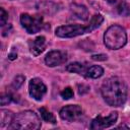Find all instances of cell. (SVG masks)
<instances>
[{
    "instance_id": "6da1fadb",
    "label": "cell",
    "mask_w": 130,
    "mask_h": 130,
    "mask_svg": "<svg viewBox=\"0 0 130 130\" xmlns=\"http://www.w3.org/2000/svg\"><path fill=\"white\" fill-rule=\"evenodd\" d=\"M102 95L106 103L113 107L122 106L127 99V85L119 77H110L102 85Z\"/></svg>"
},
{
    "instance_id": "7a4b0ae2",
    "label": "cell",
    "mask_w": 130,
    "mask_h": 130,
    "mask_svg": "<svg viewBox=\"0 0 130 130\" xmlns=\"http://www.w3.org/2000/svg\"><path fill=\"white\" fill-rule=\"evenodd\" d=\"M103 21H104V17L101 14H95L91 17L87 25H80V24L61 25L56 28L55 34L59 38H74V37L92 31L93 29L98 28Z\"/></svg>"
},
{
    "instance_id": "3957f363",
    "label": "cell",
    "mask_w": 130,
    "mask_h": 130,
    "mask_svg": "<svg viewBox=\"0 0 130 130\" xmlns=\"http://www.w3.org/2000/svg\"><path fill=\"white\" fill-rule=\"evenodd\" d=\"M40 127L41 120L32 111H23L14 115L12 122L8 126V128L12 130H37Z\"/></svg>"
},
{
    "instance_id": "277c9868",
    "label": "cell",
    "mask_w": 130,
    "mask_h": 130,
    "mask_svg": "<svg viewBox=\"0 0 130 130\" xmlns=\"http://www.w3.org/2000/svg\"><path fill=\"white\" fill-rule=\"evenodd\" d=\"M127 42V34L120 25L110 26L104 35V44L110 50H118Z\"/></svg>"
},
{
    "instance_id": "5b68a950",
    "label": "cell",
    "mask_w": 130,
    "mask_h": 130,
    "mask_svg": "<svg viewBox=\"0 0 130 130\" xmlns=\"http://www.w3.org/2000/svg\"><path fill=\"white\" fill-rule=\"evenodd\" d=\"M20 22L28 34H36L43 26V17L39 15L31 16L27 13H22L20 15Z\"/></svg>"
},
{
    "instance_id": "8992f818",
    "label": "cell",
    "mask_w": 130,
    "mask_h": 130,
    "mask_svg": "<svg viewBox=\"0 0 130 130\" xmlns=\"http://www.w3.org/2000/svg\"><path fill=\"white\" fill-rule=\"evenodd\" d=\"M28 91L32 99L41 101L47 92V86L40 78H32L28 83Z\"/></svg>"
},
{
    "instance_id": "52a82bcc",
    "label": "cell",
    "mask_w": 130,
    "mask_h": 130,
    "mask_svg": "<svg viewBox=\"0 0 130 130\" xmlns=\"http://www.w3.org/2000/svg\"><path fill=\"white\" fill-rule=\"evenodd\" d=\"M118 118V113L117 112H112L110 113L109 116L107 117H102L101 115L98 116L96 118H94L91 121L90 124V128L91 129H104V128H108L112 125H114L117 121Z\"/></svg>"
},
{
    "instance_id": "ba28073f",
    "label": "cell",
    "mask_w": 130,
    "mask_h": 130,
    "mask_svg": "<svg viewBox=\"0 0 130 130\" xmlns=\"http://www.w3.org/2000/svg\"><path fill=\"white\" fill-rule=\"evenodd\" d=\"M59 114L62 120L73 122V121H76L82 115V109L77 105H69L62 108Z\"/></svg>"
},
{
    "instance_id": "9c48e42d",
    "label": "cell",
    "mask_w": 130,
    "mask_h": 130,
    "mask_svg": "<svg viewBox=\"0 0 130 130\" xmlns=\"http://www.w3.org/2000/svg\"><path fill=\"white\" fill-rule=\"evenodd\" d=\"M67 60V55L62 51H51L45 57V62L50 67H55L65 63Z\"/></svg>"
},
{
    "instance_id": "30bf717a",
    "label": "cell",
    "mask_w": 130,
    "mask_h": 130,
    "mask_svg": "<svg viewBox=\"0 0 130 130\" xmlns=\"http://www.w3.org/2000/svg\"><path fill=\"white\" fill-rule=\"evenodd\" d=\"M45 48H46V39H45V37H38L29 43L30 53L35 56H38L42 52H44Z\"/></svg>"
},
{
    "instance_id": "8fae6325",
    "label": "cell",
    "mask_w": 130,
    "mask_h": 130,
    "mask_svg": "<svg viewBox=\"0 0 130 130\" xmlns=\"http://www.w3.org/2000/svg\"><path fill=\"white\" fill-rule=\"evenodd\" d=\"M71 12L72 14L81 20H86L88 18V10L85 6L80 5V4H72L71 5Z\"/></svg>"
},
{
    "instance_id": "7c38bea8",
    "label": "cell",
    "mask_w": 130,
    "mask_h": 130,
    "mask_svg": "<svg viewBox=\"0 0 130 130\" xmlns=\"http://www.w3.org/2000/svg\"><path fill=\"white\" fill-rule=\"evenodd\" d=\"M14 115L12 112L8 110H1L0 111V127H5L6 125H10V123L13 120Z\"/></svg>"
},
{
    "instance_id": "4fadbf2b",
    "label": "cell",
    "mask_w": 130,
    "mask_h": 130,
    "mask_svg": "<svg viewBox=\"0 0 130 130\" xmlns=\"http://www.w3.org/2000/svg\"><path fill=\"white\" fill-rule=\"evenodd\" d=\"M104 74V69L101 66L93 65L86 70V76L90 78H99Z\"/></svg>"
},
{
    "instance_id": "5bb4252c",
    "label": "cell",
    "mask_w": 130,
    "mask_h": 130,
    "mask_svg": "<svg viewBox=\"0 0 130 130\" xmlns=\"http://www.w3.org/2000/svg\"><path fill=\"white\" fill-rule=\"evenodd\" d=\"M66 70L69 71V72L78 73V74H84V73H86V70L84 68V65H82L81 63H78V62H74V63H71V64L67 65Z\"/></svg>"
},
{
    "instance_id": "9a60e30c",
    "label": "cell",
    "mask_w": 130,
    "mask_h": 130,
    "mask_svg": "<svg viewBox=\"0 0 130 130\" xmlns=\"http://www.w3.org/2000/svg\"><path fill=\"white\" fill-rule=\"evenodd\" d=\"M40 113H41V116H42L44 121H46L48 123H52V124L56 123V119H55L54 115L52 113H50L49 111H47L45 108H41L40 109Z\"/></svg>"
},
{
    "instance_id": "2e32d148",
    "label": "cell",
    "mask_w": 130,
    "mask_h": 130,
    "mask_svg": "<svg viewBox=\"0 0 130 130\" xmlns=\"http://www.w3.org/2000/svg\"><path fill=\"white\" fill-rule=\"evenodd\" d=\"M117 10L120 15L123 16L130 15V6L125 2H119V4L117 5Z\"/></svg>"
},
{
    "instance_id": "e0dca14e",
    "label": "cell",
    "mask_w": 130,
    "mask_h": 130,
    "mask_svg": "<svg viewBox=\"0 0 130 130\" xmlns=\"http://www.w3.org/2000/svg\"><path fill=\"white\" fill-rule=\"evenodd\" d=\"M23 81H24V76H22V75H17V76L13 79L12 86H13L15 89H17V88H19V87L22 85Z\"/></svg>"
},
{
    "instance_id": "ac0fdd59",
    "label": "cell",
    "mask_w": 130,
    "mask_h": 130,
    "mask_svg": "<svg viewBox=\"0 0 130 130\" xmlns=\"http://www.w3.org/2000/svg\"><path fill=\"white\" fill-rule=\"evenodd\" d=\"M61 96L64 99V100H69L73 96V90L71 87H66L65 89H63L61 91Z\"/></svg>"
},
{
    "instance_id": "d6986e66",
    "label": "cell",
    "mask_w": 130,
    "mask_h": 130,
    "mask_svg": "<svg viewBox=\"0 0 130 130\" xmlns=\"http://www.w3.org/2000/svg\"><path fill=\"white\" fill-rule=\"evenodd\" d=\"M8 19V13L4 10V8H0V25L4 26Z\"/></svg>"
},
{
    "instance_id": "ffe728a7",
    "label": "cell",
    "mask_w": 130,
    "mask_h": 130,
    "mask_svg": "<svg viewBox=\"0 0 130 130\" xmlns=\"http://www.w3.org/2000/svg\"><path fill=\"white\" fill-rule=\"evenodd\" d=\"M11 95L10 94H3L1 98H0V104L1 106H5L6 104L10 103L11 102Z\"/></svg>"
},
{
    "instance_id": "44dd1931",
    "label": "cell",
    "mask_w": 130,
    "mask_h": 130,
    "mask_svg": "<svg viewBox=\"0 0 130 130\" xmlns=\"http://www.w3.org/2000/svg\"><path fill=\"white\" fill-rule=\"evenodd\" d=\"M92 60H98V61H105L107 60V55L104 54H99V55H92L91 56Z\"/></svg>"
},
{
    "instance_id": "7402d4cb",
    "label": "cell",
    "mask_w": 130,
    "mask_h": 130,
    "mask_svg": "<svg viewBox=\"0 0 130 130\" xmlns=\"http://www.w3.org/2000/svg\"><path fill=\"white\" fill-rule=\"evenodd\" d=\"M16 57H17L16 53H10V54H9V56H8V58H9L10 60H13V59H15Z\"/></svg>"
},
{
    "instance_id": "603a6c76",
    "label": "cell",
    "mask_w": 130,
    "mask_h": 130,
    "mask_svg": "<svg viewBox=\"0 0 130 130\" xmlns=\"http://www.w3.org/2000/svg\"><path fill=\"white\" fill-rule=\"evenodd\" d=\"M117 128H129L128 126H124V125H121V126H119V127H117Z\"/></svg>"
}]
</instances>
